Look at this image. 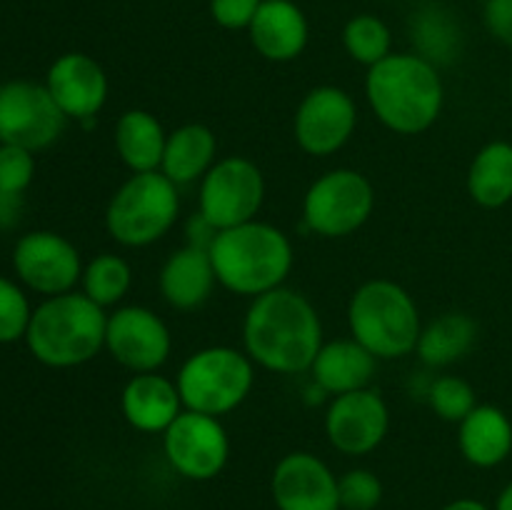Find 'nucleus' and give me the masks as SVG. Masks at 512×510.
<instances>
[{
    "instance_id": "nucleus-22",
    "label": "nucleus",
    "mask_w": 512,
    "mask_h": 510,
    "mask_svg": "<svg viewBox=\"0 0 512 510\" xmlns=\"http://www.w3.org/2000/svg\"><path fill=\"white\" fill-rule=\"evenodd\" d=\"M460 455L475 468H498L512 453V420L503 408L478 403L458 423Z\"/></svg>"
},
{
    "instance_id": "nucleus-2",
    "label": "nucleus",
    "mask_w": 512,
    "mask_h": 510,
    "mask_svg": "<svg viewBox=\"0 0 512 510\" xmlns=\"http://www.w3.org/2000/svg\"><path fill=\"white\" fill-rule=\"evenodd\" d=\"M365 98L390 133L420 135L443 115V75L438 65L418 53H390L368 68Z\"/></svg>"
},
{
    "instance_id": "nucleus-7",
    "label": "nucleus",
    "mask_w": 512,
    "mask_h": 510,
    "mask_svg": "<svg viewBox=\"0 0 512 510\" xmlns=\"http://www.w3.org/2000/svg\"><path fill=\"white\" fill-rule=\"evenodd\" d=\"M255 368L258 365L243 348L208 345L195 350L183 360L175 378L183 408L215 418L233 413L253 393Z\"/></svg>"
},
{
    "instance_id": "nucleus-29",
    "label": "nucleus",
    "mask_w": 512,
    "mask_h": 510,
    "mask_svg": "<svg viewBox=\"0 0 512 510\" xmlns=\"http://www.w3.org/2000/svg\"><path fill=\"white\" fill-rule=\"evenodd\" d=\"M343 48L350 60L365 65V68H373L393 53V33L378 15H353L343 28Z\"/></svg>"
},
{
    "instance_id": "nucleus-39",
    "label": "nucleus",
    "mask_w": 512,
    "mask_h": 510,
    "mask_svg": "<svg viewBox=\"0 0 512 510\" xmlns=\"http://www.w3.org/2000/svg\"><path fill=\"white\" fill-rule=\"evenodd\" d=\"M493 510H512V480L500 490L498 500H495V508Z\"/></svg>"
},
{
    "instance_id": "nucleus-31",
    "label": "nucleus",
    "mask_w": 512,
    "mask_h": 510,
    "mask_svg": "<svg viewBox=\"0 0 512 510\" xmlns=\"http://www.w3.org/2000/svg\"><path fill=\"white\" fill-rule=\"evenodd\" d=\"M30 315H33V308H30L23 285L0 275V345L25 340Z\"/></svg>"
},
{
    "instance_id": "nucleus-25",
    "label": "nucleus",
    "mask_w": 512,
    "mask_h": 510,
    "mask_svg": "<svg viewBox=\"0 0 512 510\" xmlns=\"http://www.w3.org/2000/svg\"><path fill=\"white\" fill-rule=\"evenodd\" d=\"M475 343H478V323H475V318L468 313H460V310H453V313H443L430 320L428 325H423L415 355H418L425 368L440 370L460 363L465 355H470Z\"/></svg>"
},
{
    "instance_id": "nucleus-4",
    "label": "nucleus",
    "mask_w": 512,
    "mask_h": 510,
    "mask_svg": "<svg viewBox=\"0 0 512 510\" xmlns=\"http://www.w3.org/2000/svg\"><path fill=\"white\" fill-rule=\"evenodd\" d=\"M108 313L80 290L43 298L30 315L25 345L38 363L68 370L90 363L105 350Z\"/></svg>"
},
{
    "instance_id": "nucleus-26",
    "label": "nucleus",
    "mask_w": 512,
    "mask_h": 510,
    "mask_svg": "<svg viewBox=\"0 0 512 510\" xmlns=\"http://www.w3.org/2000/svg\"><path fill=\"white\" fill-rule=\"evenodd\" d=\"M468 195L480 208H503L512 200V143L493 140L475 153L468 168Z\"/></svg>"
},
{
    "instance_id": "nucleus-5",
    "label": "nucleus",
    "mask_w": 512,
    "mask_h": 510,
    "mask_svg": "<svg viewBox=\"0 0 512 510\" xmlns=\"http://www.w3.org/2000/svg\"><path fill=\"white\" fill-rule=\"evenodd\" d=\"M350 338L378 360L413 355L423 333V318L413 295L390 278L365 280L348 303Z\"/></svg>"
},
{
    "instance_id": "nucleus-15",
    "label": "nucleus",
    "mask_w": 512,
    "mask_h": 510,
    "mask_svg": "<svg viewBox=\"0 0 512 510\" xmlns=\"http://www.w3.org/2000/svg\"><path fill=\"white\" fill-rule=\"evenodd\" d=\"M325 438L338 453L363 458L375 453L388 438L390 408L373 385L330 398L325 410Z\"/></svg>"
},
{
    "instance_id": "nucleus-24",
    "label": "nucleus",
    "mask_w": 512,
    "mask_h": 510,
    "mask_svg": "<svg viewBox=\"0 0 512 510\" xmlns=\"http://www.w3.org/2000/svg\"><path fill=\"white\" fill-rule=\"evenodd\" d=\"M168 130L150 110L130 108L118 118L113 130L115 153L130 173L160 170Z\"/></svg>"
},
{
    "instance_id": "nucleus-21",
    "label": "nucleus",
    "mask_w": 512,
    "mask_h": 510,
    "mask_svg": "<svg viewBox=\"0 0 512 510\" xmlns=\"http://www.w3.org/2000/svg\"><path fill=\"white\" fill-rule=\"evenodd\" d=\"M218 278H215L213 260L210 253L193 245L173 250L160 265L158 273V290L165 303L173 310H190L203 308L213 295Z\"/></svg>"
},
{
    "instance_id": "nucleus-37",
    "label": "nucleus",
    "mask_w": 512,
    "mask_h": 510,
    "mask_svg": "<svg viewBox=\"0 0 512 510\" xmlns=\"http://www.w3.org/2000/svg\"><path fill=\"white\" fill-rule=\"evenodd\" d=\"M23 215V195L0 190V230H10L20 223Z\"/></svg>"
},
{
    "instance_id": "nucleus-41",
    "label": "nucleus",
    "mask_w": 512,
    "mask_h": 510,
    "mask_svg": "<svg viewBox=\"0 0 512 510\" xmlns=\"http://www.w3.org/2000/svg\"><path fill=\"white\" fill-rule=\"evenodd\" d=\"M510 103H512V75H510Z\"/></svg>"
},
{
    "instance_id": "nucleus-28",
    "label": "nucleus",
    "mask_w": 512,
    "mask_h": 510,
    "mask_svg": "<svg viewBox=\"0 0 512 510\" xmlns=\"http://www.w3.org/2000/svg\"><path fill=\"white\" fill-rule=\"evenodd\" d=\"M133 288V268L118 253H100L90 258L80 278V293L88 295L100 308H118Z\"/></svg>"
},
{
    "instance_id": "nucleus-27",
    "label": "nucleus",
    "mask_w": 512,
    "mask_h": 510,
    "mask_svg": "<svg viewBox=\"0 0 512 510\" xmlns=\"http://www.w3.org/2000/svg\"><path fill=\"white\" fill-rule=\"evenodd\" d=\"M410 40L420 58L430 60L433 65H450L463 48V33L455 23L453 13L443 5L428 3L418 8L410 18Z\"/></svg>"
},
{
    "instance_id": "nucleus-8",
    "label": "nucleus",
    "mask_w": 512,
    "mask_h": 510,
    "mask_svg": "<svg viewBox=\"0 0 512 510\" xmlns=\"http://www.w3.org/2000/svg\"><path fill=\"white\" fill-rule=\"evenodd\" d=\"M375 210V188L355 168H333L305 190L303 223L320 238H348L358 233Z\"/></svg>"
},
{
    "instance_id": "nucleus-32",
    "label": "nucleus",
    "mask_w": 512,
    "mask_h": 510,
    "mask_svg": "<svg viewBox=\"0 0 512 510\" xmlns=\"http://www.w3.org/2000/svg\"><path fill=\"white\" fill-rule=\"evenodd\" d=\"M340 508L375 510L383 503V480L368 468H353L338 478Z\"/></svg>"
},
{
    "instance_id": "nucleus-18",
    "label": "nucleus",
    "mask_w": 512,
    "mask_h": 510,
    "mask_svg": "<svg viewBox=\"0 0 512 510\" xmlns=\"http://www.w3.org/2000/svg\"><path fill=\"white\" fill-rule=\"evenodd\" d=\"M183 410L178 385L160 370L133 373L120 390V413L138 433L163 435Z\"/></svg>"
},
{
    "instance_id": "nucleus-33",
    "label": "nucleus",
    "mask_w": 512,
    "mask_h": 510,
    "mask_svg": "<svg viewBox=\"0 0 512 510\" xmlns=\"http://www.w3.org/2000/svg\"><path fill=\"white\" fill-rule=\"evenodd\" d=\"M35 178V153L0 143V190L23 195Z\"/></svg>"
},
{
    "instance_id": "nucleus-10",
    "label": "nucleus",
    "mask_w": 512,
    "mask_h": 510,
    "mask_svg": "<svg viewBox=\"0 0 512 510\" xmlns=\"http://www.w3.org/2000/svg\"><path fill=\"white\" fill-rule=\"evenodd\" d=\"M160 438L165 460L185 480L218 478L230 460V435L215 415L183 410Z\"/></svg>"
},
{
    "instance_id": "nucleus-14",
    "label": "nucleus",
    "mask_w": 512,
    "mask_h": 510,
    "mask_svg": "<svg viewBox=\"0 0 512 510\" xmlns=\"http://www.w3.org/2000/svg\"><path fill=\"white\" fill-rule=\"evenodd\" d=\"M83 268L80 250L55 230H30L13 248V270L20 285L43 298L78 288Z\"/></svg>"
},
{
    "instance_id": "nucleus-12",
    "label": "nucleus",
    "mask_w": 512,
    "mask_h": 510,
    "mask_svg": "<svg viewBox=\"0 0 512 510\" xmlns=\"http://www.w3.org/2000/svg\"><path fill=\"white\" fill-rule=\"evenodd\" d=\"M358 130V105L345 88L315 85L298 103L293 115L295 143L313 158L340 153Z\"/></svg>"
},
{
    "instance_id": "nucleus-17",
    "label": "nucleus",
    "mask_w": 512,
    "mask_h": 510,
    "mask_svg": "<svg viewBox=\"0 0 512 510\" xmlns=\"http://www.w3.org/2000/svg\"><path fill=\"white\" fill-rule=\"evenodd\" d=\"M45 88L68 120L93 123L110 95L108 73L88 53H63L50 63Z\"/></svg>"
},
{
    "instance_id": "nucleus-16",
    "label": "nucleus",
    "mask_w": 512,
    "mask_h": 510,
    "mask_svg": "<svg viewBox=\"0 0 512 510\" xmlns=\"http://www.w3.org/2000/svg\"><path fill=\"white\" fill-rule=\"evenodd\" d=\"M270 495L278 510H343L338 475L310 450H293L275 463Z\"/></svg>"
},
{
    "instance_id": "nucleus-9",
    "label": "nucleus",
    "mask_w": 512,
    "mask_h": 510,
    "mask_svg": "<svg viewBox=\"0 0 512 510\" xmlns=\"http://www.w3.org/2000/svg\"><path fill=\"white\" fill-rule=\"evenodd\" d=\"M265 193L268 185L258 163L245 155H225L198 183V213L213 228H235L258 218Z\"/></svg>"
},
{
    "instance_id": "nucleus-36",
    "label": "nucleus",
    "mask_w": 512,
    "mask_h": 510,
    "mask_svg": "<svg viewBox=\"0 0 512 510\" xmlns=\"http://www.w3.org/2000/svg\"><path fill=\"white\" fill-rule=\"evenodd\" d=\"M215 235H218V228H213V225L198 213V210H195V213L188 218V223H185V245L210 250Z\"/></svg>"
},
{
    "instance_id": "nucleus-13",
    "label": "nucleus",
    "mask_w": 512,
    "mask_h": 510,
    "mask_svg": "<svg viewBox=\"0 0 512 510\" xmlns=\"http://www.w3.org/2000/svg\"><path fill=\"white\" fill-rule=\"evenodd\" d=\"M105 350L130 373H155L173 355V333L148 305H118L108 313Z\"/></svg>"
},
{
    "instance_id": "nucleus-1",
    "label": "nucleus",
    "mask_w": 512,
    "mask_h": 510,
    "mask_svg": "<svg viewBox=\"0 0 512 510\" xmlns=\"http://www.w3.org/2000/svg\"><path fill=\"white\" fill-rule=\"evenodd\" d=\"M323 320L300 290L275 288L250 300L243 318V350L275 375L308 373L323 348Z\"/></svg>"
},
{
    "instance_id": "nucleus-30",
    "label": "nucleus",
    "mask_w": 512,
    "mask_h": 510,
    "mask_svg": "<svg viewBox=\"0 0 512 510\" xmlns=\"http://www.w3.org/2000/svg\"><path fill=\"white\" fill-rule=\"evenodd\" d=\"M425 403L445 423H460L478 405L475 388L458 375H438L430 380Z\"/></svg>"
},
{
    "instance_id": "nucleus-11",
    "label": "nucleus",
    "mask_w": 512,
    "mask_h": 510,
    "mask_svg": "<svg viewBox=\"0 0 512 510\" xmlns=\"http://www.w3.org/2000/svg\"><path fill=\"white\" fill-rule=\"evenodd\" d=\"M68 118L45 83L10 80L0 85V143L38 153L63 135Z\"/></svg>"
},
{
    "instance_id": "nucleus-35",
    "label": "nucleus",
    "mask_w": 512,
    "mask_h": 510,
    "mask_svg": "<svg viewBox=\"0 0 512 510\" xmlns=\"http://www.w3.org/2000/svg\"><path fill=\"white\" fill-rule=\"evenodd\" d=\"M483 20L488 33L498 43L512 48V0H490V3H485Z\"/></svg>"
},
{
    "instance_id": "nucleus-3",
    "label": "nucleus",
    "mask_w": 512,
    "mask_h": 510,
    "mask_svg": "<svg viewBox=\"0 0 512 510\" xmlns=\"http://www.w3.org/2000/svg\"><path fill=\"white\" fill-rule=\"evenodd\" d=\"M208 253L220 288L250 300L283 288L295 263L288 233L260 218L218 230Z\"/></svg>"
},
{
    "instance_id": "nucleus-38",
    "label": "nucleus",
    "mask_w": 512,
    "mask_h": 510,
    "mask_svg": "<svg viewBox=\"0 0 512 510\" xmlns=\"http://www.w3.org/2000/svg\"><path fill=\"white\" fill-rule=\"evenodd\" d=\"M440 510H493V508H490V505H485L483 500L458 498V500H450V503L443 505Z\"/></svg>"
},
{
    "instance_id": "nucleus-20",
    "label": "nucleus",
    "mask_w": 512,
    "mask_h": 510,
    "mask_svg": "<svg viewBox=\"0 0 512 510\" xmlns=\"http://www.w3.org/2000/svg\"><path fill=\"white\" fill-rule=\"evenodd\" d=\"M380 360L355 338H338L323 343L310 365V378L320 393L345 395L353 390L370 388L378 375Z\"/></svg>"
},
{
    "instance_id": "nucleus-19",
    "label": "nucleus",
    "mask_w": 512,
    "mask_h": 510,
    "mask_svg": "<svg viewBox=\"0 0 512 510\" xmlns=\"http://www.w3.org/2000/svg\"><path fill=\"white\" fill-rule=\"evenodd\" d=\"M255 53L270 63H290L308 48L310 25L293 0H263L248 28Z\"/></svg>"
},
{
    "instance_id": "nucleus-6",
    "label": "nucleus",
    "mask_w": 512,
    "mask_h": 510,
    "mask_svg": "<svg viewBox=\"0 0 512 510\" xmlns=\"http://www.w3.org/2000/svg\"><path fill=\"white\" fill-rule=\"evenodd\" d=\"M180 188L160 170L130 173L105 208V230L123 248H148L175 228Z\"/></svg>"
},
{
    "instance_id": "nucleus-23",
    "label": "nucleus",
    "mask_w": 512,
    "mask_h": 510,
    "mask_svg": "<svg viewBox=\"0 0 512 510\" xmlns=\"http://www.w3.org/2000/svg\"><path fill=\"white\" fill-rule=\"evenodd\" d=\"M218 163V135L205 123H185L170 130L165 140L160 173L175 185L200 183L213 165Z\"/></svg>"
},
{
    "instance_id": "nucleus-34",
    "label": "nucleus",
    "mask_w": 512,
    "mask_h": 510,
    "mask_svg": "<svg viewBox=\"0 0 512 510\" xmlns=\"http://www.w3.org/2000/svg\"><path fill=\"white\" fill-rule=\"evenodd\" d=\"M263 0H210V18L225 30H248Z\"/></svg>"
},
{
    "instance_id": "nucleus-40",
    "label": "nucleus",
    "mask_w": 512,
    "mask_h": 510,
    "mask_svg": "<svg viewBox=\"0 0 512 510\" xmlns=\"http://www.w3.org/2000/svg\"><path fill=\"white\" fill-rule=\"evenodd\" d=\"M468 3H483L485 5V3H490V0H468Z\"/></svg>"
}]
</instances>
